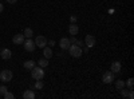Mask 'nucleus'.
Here are the masks:
<instances>
[{
  "mask_svg": "<svg viewBox=\"0 0 134 99\" xmlns=\"http://www.w3.org/2000/svg\"><path fill=\"white\" fill-rule=\"evenodd\" d=\"M12 76H14L12 71H9V70H3L2 72H0V80H2L3 83H7V82H9L11 79H12Z\"/></svg>",
  "mask_w": 134,
  "mask_h": 99,
  "instance_id": "3",
  "label": "nucleus"
},
{
  "mask_svg": "<svg viewBox=\"0 0 134 99\" xmlns=\"http://www.w3.org/2000/svg\"><path fill=\"white\" fill-rule=\"evenodd\" d=\"M23 98L24 99H34L35 98V92H34L32 90H26L23 92Z\"/></svg>",
  "mask_w": 134,
  "mask_h": 99,
  "instance_id": "15",
  "label": "nucleus"
},
{
  "mask_svg": "<svg viewBox=\"0 0 134 99\" xmlns=\"http://www.w3.org/2000/svg\"><path fill=\"white\" fill-rule=\"evenodd\" d=\"M127 98H129V99H134V92H133V90H130V91H129Z\"/></svg>",
  "mask_w": 134,
  "mask_h": 99,
  "instance_id": "23",
  "label": "nucleus"
},
{
  "mask_svg": "<svg viewBox=\"0 0 134 99\" xmlns=\"http://www.w3.org/2000/svg\"><path fill=\"white\" fill-rule=\"evenodd\" d=\"M35 46H36V47H42V48L46 47V46H47V39H46V36H42V35L36 36V39H35Z\"/></svg>",
  "mask_w": 134,
  "mask_h": 99,
  "instance_id": "6",
  "label": "nucleus"
},
{
  "mask_svg": "<svg viewBox=\"0 0 134 99\" xmlns=\"http://www.w3.org/2000/svg\"><path fill=\"white\" fill-rule=\"evenodd\" d=\"M35 62H34V60H26L24 63H23V67L26 68V70H32L34 67H35Z\"/></svg>",
  "mask_w": 134,
  "mask_h": 99,
  "instance_id": "14",
  "label": "nucleus"
},
{
  "mask_svg": "<svg viewBox=\"0 0 134 99\" xmlns=\"http://www.w3.org/2000/svg\"><path fill=\"white\" fill-rule=\"evenodd\" d=\"M3 9H4V7H3V3H0V14L3 12Z\"/></svg>",
  "mask_w": 134,
  "mask_h": 99,
  "instance_id": "29",
  "label": "nucleus"
},
{
  "mask_svg": "<svg viewBox=\"0 0 134 99\" xmlns=\"http://www.w3.org/2000/svg\"><path fill=\"white\" fill-rule=\"evenodd\" d=\"M70 44H71V42H70V39H69V38H62V39H60V42H59V46H60V48H62V50H69Z\"/></svg>",
  "mask_w": 134,
  "mask_h": 99,
  "instance_id": "8",
  "label": "nucleus"
},
{
  "mask_svg": "<svg viewBox=\"0 0 134 99\" xmlns=\"http://www.w3.org/2000/svg\"><path fill=\"white\" fill-rule=\"evenodd\" d=\"M110 68H111L110 71H113L114 74L119 72V71H121V63H119V62H113V63H111V67H110Z\"/></svg>",
  "mask_w": 134,
  "mask_h": 99,
  "instance_id": "13",
  "label": "nucleus"
},
{
  "mask_svg": "<svg viewBox=\"0 0 134 99\" xmlns=\"http://www.w3.org/2000/svg\"><path fill=\"white\" fill-rule=\"evenodd\" d=\"M124 87H126V82H124V80H117L115 82V89L117 90H121V89H124Z\"/></svg>",
  "mask_w": 134,
  "mask_h": 99,
  "instance_id": "18",
  "label": "nucleus"
},
{
  "mask_svg": "<svg viewBox=\"0 0 134 99\" xmlns=\"http://www.w3.org/2000/svg\"><path fill=\"white\" fill-rule=\"evenodd\" d=\"M23 46H24V50H26L27 52H34V51H35V48H36L35 42H34L31 38H28V39H26V40H24Z\"/></svg>",
  "mask_w": 134,
  "mask_h": 99,
  "instance_id": "4",
  "label": "nucleus"
},
{
  "mask_svg": "<svg viewBox=\"0 0 134 99\" xmlns=\"http://www.w3.org/2000/svg\"><path fill=\"white\" fill-rule=\"evenodd\" d=\"M52 48L51 47H44L43 48V56L46 58V59H51L52 58Z\"/></svg>",
  "mask_w": 134,
  "mask_h": 99,
  "instance_id": "11",
  "label": "nucleus"
},
{
  "mask_svg": "<svg viewBox=\"0 0 134 99\" xmlns=\"http://www.w3.org/2000/svg\"><path fill=\"white\" fill-rule=\"evenodd\" d=\"M23 35H24V38H26V39L32 38V35H34V31H32L31 28H26V30H24V32H23Z\"/></svg>",
  "mask_w": 134,
  "mask_h": 99,
  "instance_id": "17",
  "label": "nucleus"
},
{
  "mask_svg": "<svg viewBox=\"0 0 134 99\" xmlns=\"http://www.w3.org/2000/svg\"><path fill=\"white\" fill-rule=\"evenodd\" d=\"M70 42H71V44H74V43H75V42H76V39H75V38H74V36H72V38H71V39H70Z\"/></svg>",
  "mask_w": 134,
  "mask_h": 99,
  "instance_id": "28",
  "label": "nucleus"
},
{
  "mask_svg": "<svg viewBox=\"0 0 134 99\" xmlns=\"http://www.w3.org/2000/svg\"><path fill=\"white\" fill-rule=\"evenodd\" d=\"M3 96H4L5 99H14V98H15V95H14L12 92H8V91H7V92L3 95Z\"/></svg>",
  "mask_w": 134,
  "mask_h": 99,
  "instance_id": "21",
  "label": "nucleus"
},
{
  "mask_svg": "<svg viewBox=\"0 0 134 99\" xmlns=\"http://www.w3.org/2000/svg\"><path fill=\"white\" fill-rule=\"evenodd\" d=\"M88 50H90V48H88V47L86 46V47H85V50H82V51H85V52H88Z\"/></svg>",
  "mask_w": 134,
  "mask_h": 99,
  "instance_id": "30",
  "label": "nucleus"
},
{
  "mask_svg": "<svg viewBox=\"0 0 134 99\" xmlns=\"http://www.w3.org/2000/svg\"><path fill=\"white\" fill-rule=\"evenodd\" d=\"M35 89H36V90H42V89H43V82H42V79H39V80L35 82Z\"/></svg>",
  "mask_w": 134,
  "mask_h": 99,
  "instance_id": "19",
  "label": "nucleus"
},
{
  "mask_svg": "<svg viewBox=\"0 0 134 99\" xmlns=\"http://www.w3.org/2000/svg\"><path fill=\"white\" fill-rule=\"evenodd\" d=\"M31 76H32V79H35V80H39V79H43V76H44V70L40 67H34L31 70Z\"/></svg>",
  "mask_w": 134,
  "mask_h": 99,
  "instance_id": "2",
  "label": "nucleus"
},
{
  "mask_svg": "<svg viewBox=\"0 0 134 99\" xmlns=\"http://www.w3.org/2000/svg\"><path fill=\"white\" fill-rule=\"evenodd\" d=\"M7 2H8V4H15L18 0H7Z\"/></svg>",
  "mask_w": 134,
  "mask_h": 99,
  "instance_id": "27",
  "label": "nucleus"
},
{
  "mask_svg": "<svg viewBox=\"0 0 134 99\" xmlns=\"http://www.w3.org/2000/svg\"><path fill=\"white\" fill-rule=\"evenodd\" d=\"M102 80H103V83H106V84L113 83V82H114V72H113V71H105Z\"/></svg>",
  "mask_w": 134,
  "mask_h": 99,
  "instance_id": "5",
  "label": "nucleus"
},
{
  "mask_svg": "<svg viewBox=\"0 0 134 99\" xmlns=\"http://www.w3.org/2000/svg\"><path fill=\"white\" fill-rule=\"evenodd\" d=\"M38 64L42 68L47 67V66H48V59H46V58H40V59L38 60Z\"/></svg>",
  "mask_w": 134,
  "mask_h": 99,
  "instance_id": "16",
  "label": "nucleus"
},
{
  "mask_svg": "<svg viewBox=\"0 0 134 99\" xmlns=\"http://www.w3.org/2000/svg\"><path fill=\"white\" fill-rule=\"evenodd\" d=\"M24 40H26V38H24L23 34H16V35L12 38V42L15 43V44H23Z\"/></svg>",
  "mask_w": 134,
  "mask_h": 99,
  "instance_id": "10",
  "label": "nucleus"
},
{
  "mask_svg": "<svg viewBox=\"0 0 134 99\" xmlns=\"http://www.w3.org/2000/svg\"><path fill=\"white\" fill-rule=\"evenodd\" d=\"M69 32H70L71 36H75L78 32H79V27H78L75 23H71V26L69 27Z\"/></svg>",
  "mask_w": 134,
  "mask_h": 99,
  "instance_id": "12",
  "label": "nucleus"
},
{
  "mask_svg": "<svg viewBox=\"0 0 134 99\" xmlns=\"http://www.w3.org/2000/svg\"><path fill=\"white\" fill-rule=\"evenodd\" d=\"M126 86H127V89H129V90H133V86H134V79H133V78H130V79L127 80Z\"/></svg>",
  "mask_w": 134,
  "mask_h": 99,
  "instance_id": "20",
  "label": "nucleus"
},
{
  "mask_svg": "<svg viewBox=\"0 0 134 99\" xmlns=\"http://www.w3.org/2000/svg\"><path fill=\"white\" fill-rule=\"evenodd\" d=\"M7 91H8V89H7L4 84H3V86H0V94H2V95H4Z\"/></svg>",
  "mask_w": 134,
  "mask_h": 99,
  "instance_id": "22",
  "label": "nucleus"
},
{
  "mask_svg": "<svg viewBox=\"0 0 134 99\" xmlns=\"http://www.w3.org/2000/svg\"><path fill=\"white\" fill-rule=\"evenodd\" d=\"M0 56H2L4 60H8V59H11V56H12V52H11L9 48H3L2 51H0Z\"/></svg>",
  "mask_w": 134,
  "mask_h": 99,
  "instance_id": "9",
  "label": "nucleus"
},
{
  "mask_svg": "<svg viewBox=\"0 0 134 99\" xmlns=\"http://www.w3.org/2000/svg\"><path fill=\"white\" fill-rule=\"evenodd\" d=\"M47 43H48L50 47H54V46H55V40H50V42H47Z\"/></svg>",
  "mask_w": 134,
  "mask_h": 99,
  "instance_id": "26",
  "label": "nucleus"
},
{
  "mask_svg": "<svg viewBox=\"0 0 134 99\" xmlns=\"http://www.w3.org/2000/svg\"><path fill=\"white\" fill-rule=\"evenodd\" d=\"M74 44H76V46H79V47H82V46H83V42H82V40H76V42L74 43Z\"/></svg>",
  "mask_w": 134,
  "mask_h": 99,
  "instance_id": "25",
  "label": "nucleus"
},
{
  "mask_svg": "<svg viewBox=\"0 0 134 99\" xmlns=\"http://www.w3.org/2000/svg\"><path fill=\"white\" fill-rule=\"evenodd\" d=\"M69 52H70V55H71L72 58H81V56H82V54H83L82 47L76 46V44H70V47H69Z\"/></svg>",
  "mask_w": 134,
  "mask_h": 99,
  "instance_id": "1",
  "label": "nucleus"
},
{
  "mask_svg": "<svg viewBox=\"0 0 134 99\" xmlns=\"http://www.w3.org/2000/svg\"><path fill=\"white\" fill-rule=\"evenodd\" d=\"M70 21H71V23H75V21H76V16L75 15H71L70 16Z\"/></svg>",
  "mask_w": 134,
  "mask_h": 99,
  "instance_id": "24",
  "label": "nucleus"
},
{
  "mask_svg": "<svg viewBox=\"0 0 134 99\" xmlns=\"http://www.w3.org/2000/svg\"><path fill=\"white\" fill-rule=\"evenodd\" d=\"M85 44H86L88 48L94 47V46H95V38H94L93 35H87V36L85 38Z\"/></svg>",
  "mask_w": 134,
  "mask_h": 99,
  "instance_id": "7",
  "label": "nucleus"
}]
</instances>
